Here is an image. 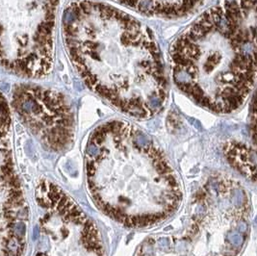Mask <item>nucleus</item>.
<instances>
[{
	"label": "nucleus",
	"mask_w": 257,
	"mask_h": 256,
	"mask_svg": "<svg viewBox=\"0 0 257 256\" xmlns=\"http://www.w3.org/2000/svg\"><path fill=\"white\" fill-rule=\"evenodd\" d=\"M13 107L36 135L53 149L65 148L72 140L71 108L61 93L38 86L15 87Z\"/></svg>",
	"instance_id": "7ed1b4c3"
},
{
	"label": "nucleus",
	"mask_w": 257,
	"mask_h": 256,
	"mask_svg": "<svg viewBox=\"0 0 257 256\" xmlns=\"http://www.w3.org/2000/svg\"><path fill=\"white\" fill-rule=\"evenodd\" d=\"M39 235V232H38V227H35V230H34V239L36 240Z\"/></svg>",
	"instance_id": "423d86ee"
},
{
	"label": "nucleus",
	"mask_w": 257,
	"mask_h": 256,
	"mask_svg": "<svg viewBox=\"0 0 257 256\" xmlns=\"http://www.w3.org/2000/svg\"><path fill=\"white\" fill-rule=\"evenodd\" d=\"M143 15L159 18H181L192 13L204 0H117Z\"/></svg>",
	"instance_id": "20e7f679"
},
{
	"label": "nucleus",
	"mask_w": 257,
	"mask_h": 256,
	"mask_svg": "<svg viewBox=\"0 0 257 256\" xmlns=\"http://www.w3.org/2000/svg\"><path fill=\"white\" fill-rule=\"evenodd\" d=\"M255 36L236 25L220 6L201 15L174 41L170 63L175 85L216 113L241 107L254 86Z\"/></svg>",
	"instance_id": "f03ea898"
},
{
	"label": "nucleus",
	"mask_w": 257,
	"mask_h": 256,
	"mask_svg": "<svg viewBox=\"0 0 257 256\" xmlns=\"http://www.w3.org/2000/svg\"><path fill=\"white\" fill-rule=\"evenodd\" d=\"M63 37L86 85L125 114L147 119L161 111L168 82L152 33L120 10L92 0L64 12Z\"/></svg>",
	"instance_id": "f257e3e1"
},
{
	"label": "nucleus",
	"mask_w": 257,
	"mask_h": 256,
	"mask_svg": "<svg viewBox=\"0 0 257 256\" xmlns=\"http://www.w3.org/2000/svg\"><path fill=\"white\" fill-rule=\"evenodd\" d=\"M225 16L250 35L256 32V0H220Z\"/></svg>",
	"instance_id": "39448f33"
}]
</instances>
